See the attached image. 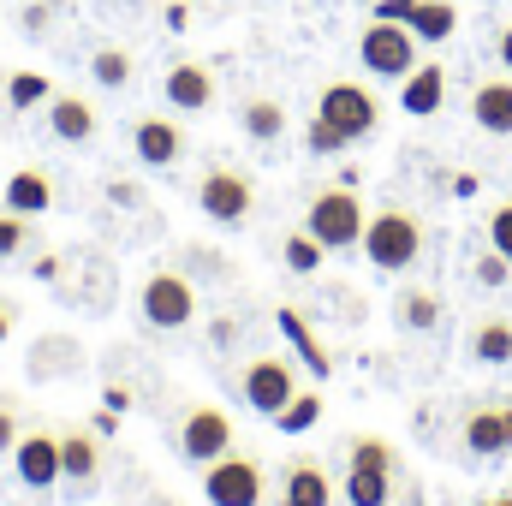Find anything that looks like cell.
Listing matches in <instances>:
<instances>
[{"label":"cell","instance_id":"19","mask_svg":"<svg viewBox=\"0 0 512 506\" xmlns=\"http://www.w3.org/2000/svg\"><path fill=\"white\" fill-rule=\"evenodd\" d=\"M328 501H334L328 471H322L316 459H298V465L286 471V483H280V506H328Z\"/></svg>","mask_w":512,"mask_h":506},{"label":"cell","instance_id":"41","mask_svg":"<svg viewBox=\"0 0 512 506\" xmlns=\"http://www.w3.org/2000/svg\"><path fill=\"white\" fill-rule=\"evenodd\" d=\"M6 334H12V316H6V304H0V340H6Z\"/></svg>","mask_w":512,"mask_h":506},{"label":"cell","instance_id":"1","mask_svg":"<svg viewBox=\"0 0 512 506\" xmlns=\"http://www.w3.org/2000/svg\"><path fill=\"white\" fill-rule=\"evenodd\" d=\"M364 203H358V185H334V191H316L310 209H304V233L322 245V251H352L364 245Z\"/></svg>","mask_w":512,"mask_h":506},{"label":"cell","instance_id":"36","mask_svg":"<svg viewBox=\"0 0 512 506\" xmlns=\"http://www.w3.org/2000/svg\"><path fill=\"white\" fill-rule=\"evenodd\" d=\"M161 24H167V30H191V6H185V0H167V6H161Z\"/></svg>","mask_w":512,"mask_h":506},{"label":"cell","instance_id":"4","mask_svg":"<svg viewBox=\"0 0 512 506\" xmlns=\"http://www.w3.org/2000/svg\"><path fill=\"white\" fill-rule=\"evenodd\" d=\"M197 209L215 221V227H245L256 209V185L251 173H239V167H209L203 179H197Z\"/></svg>","mask_w":512,"mask_h":506},{"label":"cell","instance_id":"8","mask_svg":"<svg viewBox=\"0 0 512 506\" xmlns=\"http://www.w3.org/2000/svg\"><path fill=\"white\" fill-rule=\"evenodd\" d=\"M239 393H245V405H251L256 417H280L286 411V399L298 393V376H292V358H251L245 364V376H239Z\"/></svg>","mask_w":512,"mask_h":506},{"label":"cell","instance_id":"22","mask_svg":"<svg viewBox=\"0 0 512 506\" xmlns=\"http://www.w3.org/2000/svg\"><path fill=\"white\" fill-rule=\"evenodd\" d=\"M393 310H399V328H411V334H435L441 328V298L429 286H405Z\"/></svg>","mask_w":512,"mask_h":506},{"label":"cell","instance_id":"43","mask_svg":"<svg viewBox=\"0 0 512 506\" xmlns=\"http://www.w3.org/2000/svg\"><path fill=\"white\" fill-rule=\"evenodd\" d=\"M489 506H512V495H495V501H489Z\"/></svg>","mask_w":512,"mask_h":506},{"label":"cell","instance_id":"13","mask_svg":"<svg viewBox=\"0 0 512 506\" xmlns=\"http://www.w3.org/2000/svg\"><path fill=\"white\" fill-rule=\"evenodd\" d=\"M441 102H447V66H411L405 78H399V108L411 114V120H429V114H441Z\"/></svg>","mask_w":512,"mask_h":506},{"label":"cell","instance_id":"24","mask_svg":"<svg viewBox=\"0 0 512 506\" xmlns=\"http://www.w3.org/2000/svg\"><path fill=\"white\" fill-rule=\"evenodd\" d=\"M459 30V6L453 0H417V12H411V36L417 42H447Z\"/></svg>","mask_w":512,"mask_h":506},{"label":"cell","instance_id":"3","mask_svg":"<svg viewBox=\"0 0 512 506\" xmlns=\"http://www.w3.org/2000/svg\"><path fill=\"white\" fill-rule=\"evenodd\" d=\"M137 316H143V328H155V334L191 328V322H197V292H191V280L173 274V268H155V274L143 280V292H137Z\"/></svg>","mask_w":512,"mask_h":506},{"label":"cell","instance_id":"21","mask_svg":"<svg viewBox=\"0 0 512 506\" xmlns=\"http://www.w3.org/2000/svg\"><path fill=\"white\" fill-rule=\"evenodd\" d=\"M471 364H489V370H501V364H512V322L507 316H483L477 328H471Z\"/></svg>","mask_w":512,"mask_h":506},{"label":"cell","instance_id":"44","mask_svg":"<svg viewBox=\"0 0 512 506\" xmlns=\"http://www.w3.org/2000/svg\"><path fill=\"white\" fill-rule=\"evenodd\" d=\"M0 215H6V209H0Z\"/></svg>","mask_w":512,"mask_h":506},{"label":"cell","instance_id":"39","mask_svg":"<svg viewBox=\"0 0 512 506\" xmlns=\"http://www.w3.org/2000/svg\"><path fill=\"white\" fill-rule=\"evenodd\" d=\"M453 197H477V173H459L453 179Z\"/></svg>","mask_w":512,"mask_h":506},{"label":"cell","instance_id":"12","mask_svg":"<svg viewBox=\"0 0 512 506\" xmlns=\"http://www.w3.org/2000/svg\"><path fill=\"white\" fill-rule=\"evenodd\" d=\"M161 96H167L173 108H185V114H203V108L215 102V72L197 66V60H179V66H167Z\"/></svg>","mask_w":512,"mask_h":506},{"label":"cell","instance_id":"31","mask_svg":"<svg viewBox=\"0 0 512 506\" xmlns=\"http://www.w3.org/2000/svg\"><path fill=\"white\" fill-rule=\"evenodd\" d=\"M304 149H310V155H340V149H346V137H340V131L316 114V120L304 126Z\"/></svg>","mask_w":512,"mask_h":506},{"label":"cell","instance_id":"7","mask_svg":"<svg viewBox=\"0 0 512 506\" xmlns=\"http://www.w3.org/2000/svg\"><path fill=\"white\" fill-rule=\"evenodd\" d=\"M262 465L245 453H221L215 465H203V501L209 506H262Z\"/></svg>","mask_w":512,"mask_h":506},{"label":"cell","instance_id":"28","mask_svg":"<svg viewBox=\"0 0 512 506\" xmlns=\"http://www.w3.org/2000/svg\"><path fill=\"white\" fill-rule=\"evenodd\" d=\"M90 78H96L102 90H126L131 84V54L126 48H96V54H90Z\"/></svg>","mask_w":512,"mask_h":506},{"label":"cell","instance_id":"6","mask_svg":"<svg viewBox=\"0 0 512 506\" xmlns=\"http://www.w3.org/2000/svg\"><path fill=\"white\" fill-rule=\"evenodd\" d=\"M316 114L340 131L346 143H358V137H370V131L382 126V102H376V90H364V84H352V78L328 84L322 102H316Z\"/></svg>","mask_w":512,"mask_h":506},{"label":"cell","instance_id":"40","mask_svg":"<svg viewBox=\"0 0 512 506\" xmlns=\"http://www.w3.org/2000/svg\"><path fill=\"white\" fill-rule=\"evenodd\" d=\"M495 48H501V66H507V72H512V24H507V30H501V42H495Z\"/></svg>","mask_w":512,"mask_h":506},{"label":"cell","instance_id":"38","mask_svg":"<svg viewBox=\"0 0 512 506\" xmlns=\"http://www.w3.org/2000/svg\"><path fill=\"white\" fill-rule=\"evenodd\" d=\"M102 405H108V411H126V405H131V393H126V387H120V381H114V387L102 393Z\"/></svg>","mask_w":512,"mask_h":506},{"label":"cell","instance_id":"30","mask_svg":"<svg viewBox=\"0 0 512 506\" xmlns=\"http://www.w3.org/2000/svg\"><path fill=\"white\" fill-rule=\"evenodd\" d=\"M280 256H286V268H292V274H316V268H322V245H316V239H310V233H304V227H298V233H286V245H280Z\"/></svg>","mask_w":512,"mask_h":506},{"label":"cell","instance_id":"20","mask_svg":"<svg viewBox=\"0 0 512 506\" xmlns=\"http://www.w3.org/2000/svg\"><path fill=\"white\" fill-rule=\"evenodd\" d=\"M471 120L483 131H495V137H512V78H489V84H477V96H471Z\"/></svg>","mask_w":512,"mask_h":506},{"label":"cell","instance_id":"27","mask_svg":"<svg viewBox=\"0 0 512 506\" xmlns=\"http://www.w3.org/2000/svg\"><path fill=\"white\" fill-rule=\"evenodd\" d=\"M316 417H322V393L298 387V393L286 399V411L274 417V429H280V435H304V429H316Z\"/></svg>","mask_w":512,"mask_h":506},{"label":"cell","instance_id":"33","mask_svg":"<svg viewBox=\"0 0 512 506\" xmlns=\"http://www.w3.org/2000/svg\"><path fill=\"white\" fill-rule=\"evenodd\" d=\"M489 245L512 262V203H501V209L489 215Z\"/></svg>","mask_w":512,"mask_h":506},{"label":"cell","instance_id":"34","mask_svg":"<svg viewBox=\"0 0 512 506\" xmlns=\"http://www.w3.org/2000/svg\"><path fill=\"white\" fill-rule=\"evenodd\" d=\"M12 447H18V405L0 399V453H12Z\"/></svg>","mask_w":512,"mask_h":506},{"label":"cell","instance_id":"25","mask_svg":"<svg viewBox=\"0 0 512 506\" xmlns=\"http://www.w3.org/2000/svg\"><path fill=\"white\" fill-rule=\"evenodd\" d=\"M239 126H245L251 143H274V137L286 131V108H280L274 96H251V102L239 108Z\"/></svg>","mask_w":512,"mask_h":506},{"label":"cell","instance_id":"14","mask_svg":"<svg viewBox=\"0 0 512 506\" xmlns=\"http://www.w3.org/2000/svg\"><path fill=\"white\" fill-rule=\"evenodd\" d=\"M459 441H465L471 459H501V453H507V411H501V405H471Z\"/></svg>","mask_w":512,"mask_h":506},{"label":"cell","instance_id":"5","mask_svg":"<svg viewBox=\"0 0 512 506\" xmlns=\"http://www.w3.org/2000/svg\"><path fill=\"white\" fill-rule=\"evenodd\" d=\"M358 60H364V72H376V78H393V84H399V78L417 66V36H411V24L370 18L364 36H358Z\"/></svg>","mask_w":512,"mask_h":506},{"label":"cell","instance_id":"35","mask_svg":"<svg viewBox=\"0 0 512 506\" xmlns=\"http://www.w3.org/2000/svg\"><path fill=\"white\" fill-rule=\"evenodd\" d=\"M376 6V18H387V24H411V12H417V0H370Z\"/></svg>","mask_w":512,"mask_h":506},{"label":"cell","instance_id":"16","mask_svg":"<svg viewBox=\"0 0 512 506\" xmlns=\"http://www.w3.org/2000/svg\"><path fill=\"white\" fill-rule=\"evenodd\" d=\"M0 209H12V215H24V221L48 215V209H54V179H48L42 167H18V173L6 179V197H0Z\"/></svg>","mask_w":512,"mask_h":506},{"label":"cell","instance_id":"11","mask_svg":"<svg viewBox=\"0 0 512 506\" xmlns=\"http://www.w3.org/2000/svg\"><path fill=\"white\" fill-rule=\"evenodd\" d=\"M60 477L72 483V495H90L102 477V441L90 429H60Z\"/></svg>","mask_w":512,"mask_h":506},{"label":"cell","instance_id":"15","mask_svg":"<svg viewBox=\"0 0 512 506\" xmlns=\"http://www.w3.org/2000/svg\"><path fill=\"white\" fill-rule=\"evenodd\" d=\"M131 149H137V161H143V167H173V161H179V149H185V137H179L173 120L143 114V120L131 126Z\"/></svg>","mask_w":512,"mask_h":506},{"label":"cell","instance_id":"9","mask_svg":"<svg viewBox=\"0 0 512 506\" xmlns=\"http://www.w3.org/2000/svg\"><path fill=\"white\" fill-rule=\"evenodd\" d=\"M179 453L185 465H215L221 453H233V417L221 405H191L179 429Z\"/></svg>","mask_w":512,"mask_h":506},{"label":"cell","instance_id":"26","mask_svg":"<svg viewBox=\"0 0 512 506\" xmlns=\"http://www.w3.org/2000/svg\"><path fill=\"white\" fill-rule=\"evenodd\" d=\"M48 96H54V84H48L42 72H12V78H6V108H12V114H30V108H42Z\"/></svg>","mask_w":512,"mask_h":506},{"label":"cell","instance_id":"37","mask_svg":"<svg viewBox=\"0 0 512 506\" xmlns=\"http://www.w3.org/2000/svg\"><path fill=\"white\" fill-rule=\"evenodd\" d=\"M90 423H96V435H114V429H120V411H108V405H102Z\"/></svg>","mask_w":512,"mask_h":506},{"label":"cell","instance_id":"42","mask_svg":"<svg viewBox=\"0 0 512 506\" xmlns=\"http://www.w3.org/2000/svg\"><path fill=\"white\" fill-rule=\"evenodd\" d=\"M501 411H507V453H512V399L501 405Z\"/></svg>","mask_w":512,"mask_h":506},{"label":"cell","instance_id":"23","mask_svg":"<svg viewBox=\"0 0 512 506\" xmlns=\"http://www.w3.org/2000/svg\"><path fill=\"white\" fill-rule=\"evenodd\" d=\"M340 495H346V506H393V471H364V465H352L346 483H340Z\"/></svg>","mask_w":512,"mask_h":506},{"label":"cell","instance_id":"32","mask_svg":"<svg viewBox=\"0 0 512 506\" xmlns=\"http://www.w3.org/2000/svg\"><path fill=\"white\" fill-rule=\"evenodd\" d=\"M471 268H477V286H507V280H512V262H507L501 251H495V245H489V251L477 256Z\"/></svg>","mask_w":512,"mask_h":506},{"label":"cell","instance_id":"2","mask_svg":"<svg viewBox=\"0 0 512 506\" xmlns=\"http://www.w3.org/2000/svg\"><path fill=\"white\" fill-rule=\"evenodd\" d=\"M364 256L382 268V274H405L417 256H423V221L411 209H382L364 221Z\"/></svg>","mask_w":512,"mask_h":506},{"label":"cell","instance_id":"17","mask_svg":"<svg viewBox=\"0 0 512 506\" xmlns=\"http://www.w3.org/2000/svg\"><path fill=\"white\" fill-rule=\"evenodd\" d=\"M96 108L84 102V96H72V90H54L48 96V131L60 137V143H90L96 137Z\"/></svg>","mask_w":512,"mask_h":506},{"label":"cell","instance_id":"18","mask_svg":"<svg viewBox=\"0 0 512 506\" xmlns=\"http://www.w3.org/2000/svg\"><path fill=\"white\" fill-rule=\"evenodd\" d=\"M274 322H280V334H286V346L298 352V364H304L310 376H328V370H334V358L322 352V340L310 334V322H304V316H298L292 304H280V310H274Z\"/></svg>","mask_w":512,"mask_h":506},{"label":"cell","instance_id":"10","mask_svg":"<svg viewBox=\"0 0 512 506\" xmlns=\"http://www.w3.org/2000/svg\"><path fill=\"white\" fill-rule=\"evenodd\" d=\"M12 471H18V483H24L30 495H48V489L60 483V435H48V429L18 435V447H12Z\"/></svg>","mask_w":512,"mask_h":506},{"label":"cell","instance_id":"29","mask_svg":"<svg viewBox=\"0 0 512 506\" xmlns=\"http://www.w3.org/2000/svg\"><path fill=\"white\" fill-rule=\"evenodd\" d=\"M346 453H352V465H364V471H399V453H393V441H382V435H352Z\"/></svg>","mask_w":512,"mask_h":506}]
</instances>
